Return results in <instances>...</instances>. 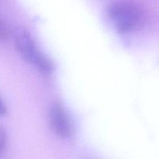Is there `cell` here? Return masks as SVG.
Here are the masks:
<instances>
[{
	"label": "cell",
	"mask_w": 159,
	"mask_h": 159,
	"mask_svg": "<svg viewBox=\"0 0 159 159\" xmlns=\"http://www.w3.org/2000/svg\"><path fill=\"white\" fill-rule=\"evenodd\" d=\"M9 38V31L3 21L0 19V41L6 42Z\"/></svg>",
	"instance_id": "cell-5"
},
{
	"label": "cell",
	"mask_w": 159,
	"mask_h": 159,
	"mask_svg": "<svg viewBox=\"0 0 159 159\" xmlns=\"http://www.w3.org/2000/svg\"><path fill=\"white\" fill-rule=\"evenodd\" d=\"M49 121L53 132L62 138L72 135V125L65 109L59 102L52 105L49 111Z\"/></svg>",
	"instance_id": "cell-3"
},
{
	"label": "cell",
	"mask_w": 159,
	"mask_h": 159,
	"mask_svg": "<svg viewBox=\"0 0 159 159\" xmlns=\"http://www.w3.org/2000/svg\"><path fill=\"white\" fill-rule=\"evenodd\" d=\"M7 142V132L2 127H0V157L2 156Z\"/></svg>",
	"instance_id": "cell-4"
},
{
	"label": "cell",
	"mask_w": 159,
	"mask_h": 159,
	"mask_svg": "<svg viewBox=\"0 0 159 159\" xmlns=\"http://www.w3.org/2000/svg\"><path fill=\"white\" fill-rule=\"evenodd\" d=\"M15 47L20 56L27 62L34 64L45 74H50L53 71V64L46 56L39 51L34 40L26 30H18L15 34Z\"/></svg>",
	"instance_id": "cell-1"
},
{
	"label": "cell",
	"mask_w": 159,
	"mask_h": 159,
	"mask_svg": "<svg viewBox=\"0 0 159 159\" xmlns=\"http://www.w3.org/2000/svg\"><path fill=\"white\" fill-rule=\"evenodd\" d=\"M108 16L116 24L119 31L127 33L140 24L142 13L135 6L126 2H116L107 10Z\"/></svg>",
	"instance_id": "cell-2"
},
{
	"label": "cell",
	"mask_w": 159,
	"mask_h": 159,
	"mask_svg": "<svg viewBox=\"0 0 159 159\" xmlns=\"http://www.w3.org/2000/svg\"><path fill=\"white\" fill-rule=\"evenodd\" d=\"M6 112H7V108L2 100L0 99V116H3L6 114Z\"/></svg>",
	"instance_id": "cell-6"
}]
</instances>
